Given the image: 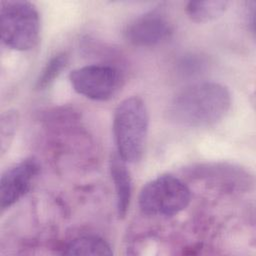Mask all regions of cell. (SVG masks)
<instances>
[{
	"label": "cell",
	"instance_id": "cell-1",
	"mask_svg": "<svg viewBox=\"0 0 256 256\" xmlns=\"http://www.w3.org/2000/svg\"><path fill=\"white\" fill-rule=\"evenodd\" d=\"M231 106L229 90L216 82L186 87L169 103L168 118L181 126L209 127L220 122Z\"/></svg>",
	"mask_w": 256,
	"mask_h": 256
},
{
	"label": "cell",
	"instance_id": "cell-2",
	"mask_svg": "<svg viewBox=\"0 0 256 256\" xmlns=\"http://www.w3.org/2000/svg\"><path fill=\"white\" fill-rule=\"evenodd\" d=\"M148 127L149 115L141 98L133 96L119 103L113 117V134L117 154L126 163H136L142 158Z\"/></svg>",
	"mask_w": 256,
	"mask_h": 256
},
{
	"label": "cell",
	"instance_id": "cell-3",
	"mask_svg": "<svg viewBox=\"0 0 256 256\" xmlns=\"http://www.w3.org/2000/svg\"><path fill=\"white\" fill-rule=\"evenodd\" d=\"M1 40L9 48L27 51L39 39L40 18L36 7L28 1H5L0 10Z\"/></svg>",
	"mask_w": 256,
	"mask_h": 256
},
{
	"label": "cell",
	"instance_id": "cell-4",
	"mask_svg": "<svg viewBox=\"0 0 256 256\" xmlns=\"http://www.w3.org/2000/svg\"><path fill=\"white\" fill-rule=\"evenodd\" d=\"M190 200L191 193L187 185L173 175L164 174L142 187L138 203L143 214L170 217L183 211Z\"/></svg>",
	"mask_w": 256,
	"mask_h": 256
},
{
	"label": "cell",
	"instance_id": "cell-5",
	"mask_svg": "<svg viewBox=\"0 0 256 256\" xmlns=\"http://www.w3.org/2000/svg\"><path fill=\"white\" fill-rule=\"evenodd\" d=\"M73 89L95 101H106L120 89L122 77L109 65H87L73 70L69 75Z\"/></svg>",
	"mask_w": 256,
	"mask_h": 256
},
{
	"label": "cell",
	"instance_id": "cell-6",
	"mask_svg": "<svg viewBox=\"0 0 256 256\" xmlns=\"http://www.w3.org/2000/svg\"><path fill=\"white\" fill-rule=\"evenodd\" d=\"M173 32V27L167 17L157 11H152L133 20L125 30L126 39L134 46L153 47L167 41Z\"/></svg>",
	"mask_w": 256,
	"mask_h": 256
},
{
	"label": "cell",
	"instance_id": "cell-7",
	"mask_svg": "<svg viewBox=\"0 0 256 256\" xmlns=\"http://www.w3.org/2000/svg\"><path fill=\"white\" fill-rule=\"evenodd\" d=\"M39 172L34 159H25L8 168L0 180V207L5 210L18 202L31 188Z\"/></svg>",
	"mask_w": 256,
	"mask_h": 256
},
{
	"label": "cell",
	"instance_id": "cell-8",
	"mask_svg": "<svg viewBox=\"0 0 256 256\" xmlns=\"http://www.w3.org/2000/svg\"><path fill=\"white\" fill-rule=\"evenodd\" d=\"M195 177L205 180L208 184L227 189H241L249 184L246 172L228 164H203L193 169Z\"/></svg>",
	"mask_w": 256,
	"mask_h": 256
},
{
	"label": "cell",
	"instance_id": "cell-9",
	"mask_svg": "<svg viewBox=\"0 0 256 256\" xmlns=\"http://www.w3.org/2000/svg\"><path fill=\"white\" fill-rule=\"evenodd\" d=\"M110 173L116 191V207L119 218H124L130 206L132 194V182L126 162L118 154L110 160Z\"/></svg>",
	"mask_w": 256,
	"mask_h": 256
},
{
	"label": "cell",
	"instance_id": "cell-10",
	"mask_svg": "<svg viewBox=\"0 0 256 256\" xmlns=\"http://www.w3.org/2000/svg\"><path fill=\"white\" fill-rule=\"evenodd\" d=\"M65 255H112L111 246L102 238L83 235L74 238L63 248Z\"/></svg>",
	"mask_w": 256,
	"mask_h": 256
},
{
	"label": "cell",
	"instance_id": "cell-11",
	"mask_svg": "<svg viewBox=\"0 0 256 256\" xmlns=\"http://www.w3.org/2000/svg\"><path fill=\"white\" fill-rule=\"evenodd\" d=\"M228 5V1L222 0L190 1L187 3L185 10L192 21L206 23L220 17L226 11Z\"/></svg>",
	"mask_w": 256,
	"mask_h": 256
},
{
	"label": "cell",
	"instance_id": "cell-12",
	"mask_svg": "<svg viewBox=\"0 0 256 256\" xmlns=\"http://www.w3.org/2000/svg\"><path fill=\"white\" fill-rule=\"evenodd\" d=\"M67 64V56L64 53L54 55L45 65L37 80V88L45 89L61 73Z\"/></svg>",
	"mask_w": 256,
	"mask_h": 256
},
{
	"label": "cell",
	"instance_id": "cell-13",
	"mask_svg": "<svg viewBox=\"0 0 256 256\" xmlns=\"http://www.w3.org/2000/svg\"><path fill=\"white\" fill-rule=\"evenodd\" d=\"M17 126V114L7 111L1 118V152L4 153L13 138Z\"/></svg>",
	"mask_w": 256,
	"mask_h": 256
}]
</instances>
